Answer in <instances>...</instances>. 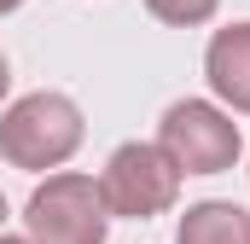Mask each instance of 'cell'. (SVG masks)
I'll use <instances>...</instances> for the list:
<instances>
[{"instance_id": "cell-1", "label": "cell", "mask_w": 250, "mask_h": 244, "mask_svg": "<svg viewBox=\"0 0 250 244\" xmlns=\"http://www.w3.org/2000/svg\"><path fill=\"white\" fill-rule=\"evenodd\" d=\"M82 140H87V122H82V105L70 93L41 87V93H23L0 111V157L23 175L64 169L82 151Z\"/></svg>"}, {"instance_id": "cell-2", "label": "cell", "mask_w": 250, "mask_h": 244, "mask_svg": "<svg viewBox=\"0 0 250 244\" xmlns=\"http://www.w3.org/2000/svg\"><path fill=\"white\" fill-rule=\"evenodd\" d=\"M23 227H29V244H105V233H111V209H105L93 175L53 169L47 181L29 192V203H23Z\"/></svg>"}, {"instance_id": "cell-3", "label": "cell", "mask_w": 250, "mask_h": 244, "mask_svg": "<svg viewBox=\"0 0 250 244\" xmlns=\"http://www.w3.org/2000/svg\"><path fill=\"white\" fill-rule=\"evenodd\" d=\"M181 169L169 163V151L157 140H128L105 157L99 169V198L111 215L123 221H151V215H169L175 198H181Z\"/></svg>"}, {"instance_id": "cell-4", "label": "cell", "mask_w": 250, "mask_h": 244, "mask_svg": "<svg viewBox=\"0 0 250 244\" xmlns=\"http://www.w3.org/2000/svg\"><path fill=\"white\" fill-rule=\"evenodd\" d=\"M157 145L169 151L181 175H227L245 151L233 111L215 99H175L157 122Z\"/></svg>"}, {"instance_id": "cell-5", "label": "cell", "mask_w": 250, "mask_h": 244, "mask_svg": "<svg viewBox=\"0 0 250 244\" xmlns=\"http://www.w3.org/2000/svg\"><path fill=\"white\" fill-rule=\"evenodd\" d=\"M204 81L215 93V105L250 117V23H227L209 35L204 47Z\"/></svg>"}, {"instance_id": "cell-6", "label": "cell", "mask_w": 250, "mask_h": 244, "mask_svg": "<svg viewBox=\"0 0 250 244\" xmlns=\"http://www.w3.org/2000/svg\"><path fill=\"white\" fill-rule=\"evenodd\" d=\"M175 244H250V209L227 203V198H204L181 215Z\"/></svg>"}, {"instance_id": "cell-7", "label": "cell", "mask_w": 250, "mask_h": 244, "mask_svg": "<svg viewBox=\"0 0 250 244\" xmlns=\"http://www.w3.org/2000/svg\"><path fill=\"white\" fill-rule=\"evenodd\" d=\"M146 12L157 23H169V29H198V23H209L221 12V0H146Z\"/></svg>"}, {"instance_id": "cell-8", "label": "cell", "mask_w": 250, "mask_h": 244, "mask_svg": "<svg viewBox=\"0 0 250 244\" xmlns=\"http://www.w3.org/2000/svg\"><path fill=\"white\" fill-rule=\"evenodd\" d=\"M6 87H12V64H6V53H0V99H6Z\"/></svg>"}, {"instance_id": "cell-9", "label": "cell", "mask_w": 250, "mask_h": 244, "mask_svg": "<svg viewBox=\"0 0 250 244\" xmlns=\"http://www.w3.org/2000/svg\"><path fill=\"white\" fill-rule=\"evenodd\" d=\"M18 6H23V0H0V18H6V12H18Z\"/></svg>"}, {"instance_id": "cell-10", "label": "cell", "mask_w": 250, "mask_h": 244, "mask_svg": "<svg viewBox=\"0 0 250 244\" xmlns=\"http://www.w3.org/2000/svg\"><path fill=\"white\" fill-rule=\"evenodd\" d=\"M0 227H6V192H0Z\"/></svg>"}, {"instance_id": "cell-11", "label": "cell", "mask_w": 250, "mask_h": 244, "mask_svg": "<svg viewBox=\"0 0 250 244\" xmlns=\"http://www.w3.org/2000/svg\"><path fill=\"white\" fill-rule=\"evenodd\" d=\"M0 244H29V239H6V233H0Z\"/></svg>"}]
</instances>
